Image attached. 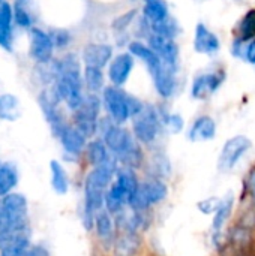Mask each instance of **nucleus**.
<instances>
[{
	"label": "nucleus",
	"mask_w": 255,
	"mask_h": 256,
	"mask_svg": "<svg viewBox=\"0 0 255 256\" xmlns=\"http://www.w3.org/2000/svg\"><path fill=\"white\" fill-rule=\"evenodd\" d=\"M27 230V201L23 195L8 194L0 201V231Z\"/></svg>",
	"instance_id": "f257e3e1"
},
{
	"label": "nucleus",
	"mask_w": 255,
	"mask_h": 256,
	"mask_svg": "<svg viewBox=\"0 0 255 256\" xmlns=\"http://www.w3.org/2000/svg\"><path fill=\"white\" fill-rule=\"evenodd\" d=\"M98 132H101L105 146L116 158H120L123 153H126L129 147L137 141L131 132L122 128V124H117L111 117L99 120Z\"/></svg>",
	"instance_id": "f03ea898"
},
{
	"label": "nucleus",
	"mask_w": 255,
	"mask_h": 256,
	"mask_svg": "<svg viewBox=\"0 0 255 256\" xmlns=\"http://www.w3.org/2000/svg\"><path fill=\"white\" fill-rule=\"evenodd\" d=\"M162 117L153 106L146 105L144 110L132 118V135L141 144H152L159 135Z\"/></svg>",
	"instance_id": "7ed1b4c3"
},
{
	"label": "nucleus",
	"mask_w": 255,
	"mask_h": 256,
	"mask_svg": "<svg viewBox=\"0 0 255 256\" xmlns=\"http://www.w3.org/2000/svg\"><path fill=\"white\" fill-rule=\"evenodd\" d=\"M128 96L122 87L117 86H107L102 90V105L108 112V117H111L117 124H123L131 118L129 106H128Z\"/></svg>",
	"instance_id": "20e7f679"
},
{
	"label": "nucleus",
	"mask_w": 255,
	"mask_h": 256,
	"mask_svg": "<svg viewBox=\"0 0 255 256\" xmlns=\"http://www.w3.org/2000/svg\"><path fill=\"white\" fill-rule=\"evenodd\" d=\"M251 147H252V142L245 135H236L230 138L228 141H225L221 150V154L218 158L219 171H224V172L231 171L240 162V159L249 152Z\"/></svg>",
	"instance_id": "39448f33"
},
{
	"label": "nucleus",
	"mask_w": 255,
	"mask_h": 256,
	"mask_svg": "<svg viewBox=\"0 0 255 256\" xmlns=\"http://www.w3.org/2000/svg\"><path fill=\"white\" fill-rule=\"evenodd\" d=\"M167 194H168V189L161 182V178H156V177L150 178L140 184L138 192L131 202V207L137 212L146 210L149 206L162 202L167 198Z\"/></svg>",
	"instance_id": "423d86ee"
},
{
	"label": "nucleus",
	"mask_w": 255,
	"mask_h": 256,
	"mask_svg": "<svg viewBox=\"0 0 255 256\" xmlns=\"http://www.w3.org/2000/svg\"><path fill=\"white\" fill-rule=\"evenodd\" d=\"M147 44L158 54V57L162 60V63H165L167 66L177 70V68H179V46L173 38L150 33L147 38Z\"/></svg>",
	"instance_id": "0eeeda50"
},
{
	"label": "nucleus",
	"mask_w": 255,
	"mask_h": 256,
	"mask_svg": "<svg viewBox=\"0 0 255 256\" xmlns=\"http://www.w3.org/2000/svg\"><path fill=\"white\" fill-rule=\"evenodd\" d=\"M135 66V57L128 51V52H120L108 64L107 76L111 81L113 86L123 87V84L128 81L131 76V72Z\"/></svg>",
	"instance_id": "6e6552de"
},
{
	"label": "nucleus",
	"mask_w": 255,
	"mask_h": 256,
	"mask_svg": "<svg viewBox=\"0 0 255 256\" xmlns=\"http://www.w3.org/2000/svg\"><path fill=\"white\" fill-rule=\"evenodd\" d=\"M54 44L50 36V33L32 27L30 28V56L38 62V63H48L53 58V51H54Z\"/></svg>",
	"instance_id": "1a4fd4ad"
},
{
	"label": "nucleus",
	"mask_w": 255,
	"mask_h": 256,
	"mask_svg": "<svg viewBox=\"0 0 255 256\" xmlns=\"http://www.w3.org/2000/svg\"><path fill=\"white\" fill-rule=\"evenodd\" d=\"M224 74L221 72H204L194 78L191 84V98L197 100H203L212 96L222 84Z\"/></svg>",
	"instance_id": "9d476101"
},
{
	"label": "nucleus",
	"mask_w": 255,
	"mask_h": 256,
	"mask_svg": "<svg viewBox=\"0 0 255 256\" xmlns=\"http://www.w3.org/2000/svg\"><path fill=\"white\" fill-rule=\"evenodd\" d=\"M176 69L167 66L165 63H161L156 69H153L150 72L152 78H153V84L156 92L159 93L161 98L164 99H170L177 87V80H176Z\"/></svg>",
	"instance_id": "9b49d317"
},
{
	"label": "nucleus",
	"mask_w": 255,
	"mask_h": 256,
	"mask_svg": "<svg viewBox=\"0 0 255 256\" xmlns=\"http://www.w3.org/2000/svg\"><path fill=\"white\" fill-rule=\"evenodd\" d=\"M81 60L84 66L104 69L113 60V46L108 44H87L83 48Z\"/></svg>",
	"instance_id": "f8f14e48"
},
{
	"label": "nucleus",
	"mask_w": 255,
	"mask_h": 256,
	"mask_svg": "<svg viewBox=\"0 0 255 256\" xmlns=\"http://www.w3.org/2000/svg\"><path fill=\"white\" fill-rule=\"evenodd\" d=\"M194 48L200 54L213 56L221 50L219 38L203 22L197 24L195 34H194Z\"/></svg>",
	"instance_id": "ddd939ff"
},
{
	"label": "nucleus",
	"mask_w": 255,
	"mask_h": 256,
	"mask_svg": "<svg viewBox=\"0 0 255 256\" xmlns=\"http://www.w3.org/2000/svg\"><path fill=\"white\" fill-rule=\"evenodd\" d=\"M216 135V123L210 116H200L189 128L188 138L192 142L210 141Z\"/></svg>",
	"instance_id": "4468645a"
},
{
	"label": "nucleus",
	"mask_w": 255,
	"mask_h": 256,
	"mask_svg": "<svg viewBox=\"0 0 255 256\" xmlns=\"http://www.w3.org/2000/svg\"><path fill=\"white\" fill-rule=\"evenodd\" d=\"M60 142L63 146V148L71 153V154H80L86 147V136L75 128V126H65L63 130L59 134Z\"/></svg>",
	"instance_id": "2eb2a0df"
},
{
	"label": "nucleus",
	"mask_w": 255,
	"mask_h": 256,
	"mask_svg": "<svg viewBox=\"0 0 255 256\" xmlns=\"http://www.w3.org/2000/svg\"><path fill=\"white\" fill-rule=\"evenodd\" d=\"M128 51L135 57V58H140L149 69V72H152L153 69H156L162 60L158 57V54L149 46V44H144L141 40H132L128 44Z\"/></svg>",
	"instance_id": "dca6fc26"
},
{
	"label": "nucleus",
	"mask_w": 255,
	"mask_h": 256,
	"mask_svg": "<svg viewBox=\"0 0 255 256\" xmlns=\"http://www.w3.org/2000/svg\"><path fill=\"white\" fill-rule=\"evenodd\" d=\"M12 22H14V9L5 2L0 6V46L11 51L12 48Z\"/></svg>",
	"instance_id": "f3484780"
},
{
	"label": "nucleus",
	"mask_w": 255,
	"mask_h": 256,
	"mask_svg": "<svg viewBox=\"0 0 255 256\" xmlns=\"http://www.w3.org/2000/svg\"><path fill=\"white\" fill-rule=\"evenodd\" d=\"M102 106H104L102 98H99L98 93H87V94H84V99H83L81 105L78 106V110L74 111V117L98 122Z\"/></svg>",
	"instance_id": "a211bd4d"
},
{
	"label": "nucleus",
	"mask_w": 255,
	"mask_h": 256,
	"mask_svg": "<svg viewBox=\"0 0 255 256\" xmlns=\"http://www.w3.org/2000/svg\"><path fill=\"white\" fill-rule=\"evenodd\" d=\"M21 116V104L17 96L5 93L0 94V120L15 122Z\"/></svg>",
	"instance_id": "6ab92c4d"
},
{
	"label": "nucleus",
	"mask_w": 255,
	"mask_h": 256,
	"mask_svg": "<svg viewBox=\"0 0 255 256\" xmlns=\"http://www.w3.org/2000/svg\"><path fill=\"white\" fill-rule=\"evenodd\" d=\"M83 81H84V87L87 88L89 93H99L107 87L105 86V75H104L102 69H99V68L84 66Z\"/></svg>",
	"instance_id": "aec40b11"
},
{
	"label": "nucleus",
	"mask_w": 255,
	"mask_h": 256,
	"mask_svg": "<svg viewBox=\"0 0 255 256\" xmlns=\"http://www.w3.org/2000/svg\"><path fill=\"white\" fill-rule=\"evenodd\" d=\"M143 16L149 22H158L170 16V8L165 0H149L144 3Z\"/></svg>",
	"instance_id": "412c9836"
},
{
	"label": "nucleus",
	"mask_w": 255,
	"mask_h": 256,
	"mask_svg": "<svg viewBox=\"0 0 255 256\" xmlns=\"http://www.w3.org/2000/svg\"><path fill=\"white\" fill-rule=\"evenodd\" d=\"M86 153H87V159L93 166L102 165L104 162H107L113 153L108 150V147L105 146L104 140H93L87 144L86 147Z\"/></svg>",
	"instance_id": "4be33fe9"
},
{
	"label": "nucleus",
	"mask_w": 255,
	"mask_h": 256,
	"mask_svg": "<svg viewBox=\"0 0 255 256\" xmlns=\"http://www.w3.org/2000/svg\"><path fill=\"white\" fill-rule=\"evenodd\" d=\"M233 206H234V196L233 194H227V196L219 202L216 212H215V216H213V224H212V228L215 230V232H219L224 225L227 224V220L230 219L231 216V212H233Z\"/></svg>",
	"instance_id": "5701e85b"
},
{
	"label": "nucleus",
	"mask_w": 255,
	"mask_h": 256,
	"mask_svg": "<svg viewBox=\"0 0 255 256\" xmlns=\"http://www.w3.org/2000/svg\"><path fill=\"white\" fill-rule=\"evenodd\" d=\"M140 249V238L135 232L126 231L123 236H120L116 242L114 255L116 256H134Z\"/></svg>",
	"instance_id": "b1692460"
},
{
	"label": "nucleus",
	"mask_w": 255,
	"mask_h": 256,
	"mask_svg": "<svg viewBox=\"0 0 255 256\" xmlns=\"http://www.w3.org/2000/svg\"><path fill=\"white\" fill-rule=\"evenodd\" d=\"M50 170H51V184H53V189L56 190V194L65 195L68 192V188H69V182H68V176H66L65 168L57 160H51Z\"/></svg>",
	"instance_id": "393cba45"
},
{
	"label": "nucleus",
	"mask_w": 255,
	"mask_h": 256,
	"mask_svg": "<svg viewBox=\"0 0 255 256\" xmlns=\"http://www.w3.org/2000/svg\"><path fill=\"white\" fill-rule=\"evenodd\" d=\"M236 38L249 42L251 39H255V8L249 9L242 20L237 24V30H236Z\"/></svg>",
	"instance_id": "a878e982"
},
{
	"label": "nucleus",
	"mask_w": 255,
	"mask_h": 256,
	"mask_svg": "<svg viewBox=\"0 0 255 256\" xmlns=\"http://www.w3.org/2000/svg\"><path fill=\"white\" fill-rule=\"evenodd\" d=\"M150 32L155 34H161V36H167V38H176L180 32L177 21L170 15L168 18L158 21V22H150Z\"/></svg>",
	"instance_id": "bb28decb"
},
{
	"label": "nucleus",
	"mask_w": 255,
	"mask_h": 256,
	"mask_svg": "<svg viewBox=\"0 0 255 256\" xmlns=\"http://www.w3.org/2000/svg\"><path fill=\"white\" fill-rule=\"evenodd\" d=\"M17 172L11 165H0V196L8 195L17 184Z\"/></svg>",
	"instance_id": "cd10ccee"
},
{
	"label": "nucleus",
	"mask_w": 255,
	"mask_h": 256,
	"mask_svg": "<svg viewBox=\"0 0 255 256\" xmlns=\"http://www.w3.org/2000/svg\"><path fill=\"white\" fill-rule=\"evenodd\" d=\"M14 9V21L21 26V27H32V22H33V18L29 12V8H27V0H17L15 2V6L12 8Z\"/></svg>",
	"instance_id": "c85d7f7f"
},
{
	"label": "nucleus",
	"mask_w": 255,
	"mask_h": 256,
	"mask_svg": "<svg viewBox=\"0 0 255 256\" xmlns=\"http://www.w3.org/2000/svg\"><path fill=\"white\" fill-rule=\"evenodd\" d=\"M95 226L101 238H110L113 234V219L105 212H98L95 218Z\"/></svg>",
	"instance_id": "c756f323"
},
{
	"label": "nucleus",
	"mask_w": 255,
	"mask_h": 256,
	"mask_svg": "<svg viewBox=\"0 0 255 256\" xmlns=\"http://www.w3.org/2000/svg\"><path fill=\"white\" fill-rule=\"evenodd\" d=\"M27 248H29V237L23 236L15 242H12L11 244H8L5 249H2V256H21Z\"/></svg>",
	"instance_id": "7c9ffc66"
},
{
	"label": "nucleus",
	"mask_w": 255,
	"mask_h": 256,
	"mask_svg": "<svg viewBox=\"0 0 255 256\" xmlns=\"http://www.w3.org/2000/svg\"><path fill=\"white\" fill-rule=\"evenodd\" d=\"M162 117V124L171 132V134H179L183 129V117L176 112H165L161 116Z\"/></svg>",
	"instance_id": "2f4dec72"
},
{
	"label": "nucleus",
	"mask_w": 255,
	"mask_h": 256,
	"mask_svg": "<svg viewBox=\"0 0 255 256\" xmlns=\"http://www.w3.org/2000/svg\"><path fill=\"white\" fill-rule=\"evenodd\" d=\"M137 16V10H128L122 15H119L114 21H113V30L114 32H125L135 20Z\"/></svg>",
	"instance_id": "473e14b6"
},
{
	"label": "nucleus",
	"mask_w": 255,
	"mask_h": 256,
	"mask_svg": "<svg viewBox=\"0 0 255 256\" xmlns=\"http://www.w3.org/2000/svg\"><path fill=\"white\" fill-rule=\"evenodd\" d=\"M153 166H155L156 178L168 177L171 174V165H170V162H168V159L165 156H158V159H155V162H153Z\"/></svg>",
	"instance_id": "72a5a7b5"
},
{
	"label": "nucleus",
	"mask_w": 255,
	"mask_h": 256,
	"mask_svg": "<svg viewBox=\"0 0 255 256\" xmlns=\"http://www.w3.org/2000/svg\"><path fill=\"white\" fill-rule=\"evenodd\" d=\"M51 39H53V44L56 48H65L69 45L71 42V34L66 32V30H62V28H56L50 33Z\"/></svg>",
	"instance_id": "f704fd0d"
},
{
	"label": "nucleus",
	"mask_w": 255,
	"mask_h": 256,
	"mask_svg": "<svg viewBox=\"0 0 255 256\" xmlns=\"http://www.w3.org/2000/svg\"><path fill=\"white\" fill-rule=\"evenodd\" d=\"M219 202H221V200H219V198H216V196H210V198H206V200L200 201V202L197 204V207H198V210H200L203 214H212V213H215V212H216V208H218Z\"/></svg>",
	"instance_id": "c9c22d12"
},
{
	"label": "nucleus",
	"mask_w": 255,
	"mask_h": 256,
	"mask_svg": "<svg viewBox=\"0 0 255 256\" xmlns=\"http://www.w3.org/2000/svg\"><path fill=\"white\" fill-rule=\"evenodd\" d=\"M246 44L245 40L239 39V38H234L233 40V45H231V54L237 58H245V50H246Z\"/></svg>",
	"instance_id": "e433bc0d"
},
{
	"label": "nucleus",
	"mask_w": 255,
	"mask_h": 256,
	"mask_svg": "<svg viewBox=\"0 0 255 256\" xmlns=\"http://www.w3.org/2000/svg\"><path fill=\"white\" fill-rule=\"evenodd\" d=\"M249 64H254L255 66V39H251L248 44H246V50H245V58Z\"/></svg>",
	"instance_id": "4c0bfd02"
},
{
	"label": "nucleus",
	"mask_w": 255,
	"mask_h": 256,
	"mask_svg": "<svg viewBox=\"0 0 255 256\" xmlns=\"http://www.w3.org/2000/svg\"><path fill=\"white\" fill-rule=\"evenodd\" d=\"M21 256H48V252L42 246H33V248L29 246Z\"/></svg>",
	"instance_id": "58836bf2"
},
{
	"label": "nucleus",
	"mask_w": 255,
	"mask_h": 256,
	"mask_svg": "<svg viewBox=\"0 0 255 256\" xmlns=\"http://www.w3.org/2000/svg\"><path fill=\"white\" fill-rule=\"evenodd\" d=\"M249 189H251V194H252V200L255 202V170H252L251 176H249Z\"/></svg>",
	"instance_id": "ea45409f"
},
{
	"label": "nucleus",
	"mask_w": 255,
	"mask_h": 256,
	"mask_svg": "<svg viewBox=\"0 0 255 256\" xmlns=\"http://www.w3.org/2000/svg\"><path fill=\"white\" fill-rule=\"evenodd\" d=\"M3 3H5V2H3V0H0V6H2V4H3Z\"/></svg>",
	"instance_id": "a19ab883"
},
{
	"label": "nucleus",
	"mask_w": 255,
	"mask_h": 256,
	"mask_svg": "<svg viewBox=\"0 0 255 256\" xmlns=\"http://www.w3.org/2000/svg\"><path fill=\"white\" fill-rule=\"evenodd\" d=\"M144 2H149V0H144Z\"/></svg>",
	"instance_id": "79ce46f5"
}]
</instances>
